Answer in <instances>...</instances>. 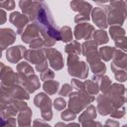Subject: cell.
I'll use <instances>...</instances> for the list:
<instances>
[{
    "label": "cell",
    "mask_w": 127,
    "mask_h": 127,
    "mask_svg": "<svg viewBox=\"0 0 127 127\" xmlns=\"http://www.w3.org/2000/svg\"><path fill=\"white\" fill-rule=\"evenodd\" d=\"M104 11L107 17V24L121 26L127 18V10L123 1H113L107 6H104Z\"/></svg>",
    "instance_id": "obj_1"
},
{
    "label": "cell",
    "mask_w": 127,
    "mask_h": 127,
    "mask_svg": "<svg viewBox=\"0 0 127 127\" xmlns=\"http://www.w3.org/2000/svg\"><path fill=\"white\" fill-rule=\"evenodd\" d=\"M68 96H69L68 107L70 110H72L75 113L81 112L84 108L87 107L89 103H91L95 99L94 96L89 95L85 90L71 92Z\"/></svg>",
    "instance_id": "obj_2"
},
{
    "label": "cell",
    "mask_w": 127,
    "mask_h": 127,
    "mask_svg": "<svg viewBox=\"0 0 127 127\" xmlns=\"http://www.w3.org/2000/svg\"><path fill=\"white\" fill-rule=\"evenodd\" d=\"M67 70L69 75L79 79H85L88 75V65L79 61L76 55L67 56Z\"/></svg>",
    "instance_id": "obj_3"
},
{
    "label": "cell",
    "mask_w": 127,
    "mask_h": 127,
    "mask_svg": "<svg viewBox=\"0 0 127 127\" xmlns=\"http://www.w3.org/2000/svg\"><path fill=\"white\" fill-rule=\"evenodd\" d=\"M34 103L37 107L41 109L42 118L46 121H50L53 118L52 113V100L51 98L44 92L38 93L34 98Z\"/></svg>",
    "instance_id": "obj_4"
},
{
    "label": "cell",
    "mask_w": 127,
    "mask_h": 127,
    "mask_svg": "<svg viewBox=\"0 0 127 127\" xmlns=\"http://www.w3.org/2000/svg\"><path fill=\"white\" fill-rule=\"evenodd\" d=\"M70 8L73 11L78 12V14L74 17V22L77 24L86 23L90 17L89 14L92 12V7L89 3L84 1H72L70 2Z\"/></svg>",
    "instance_id": "obj_5"
},
{
    "label": "cell",
    "mask_w": 127,
    "mask_h": 127,
    "mask_svg": "<svg viewBox=\"0 0 127 127\" xmlns=\"http://www.w3.org/2000/svg\"><path fill=\"white\" fill-rule=\"evenodd\" d=\"M45 55H46V59L49 62L50 65L56 69V70H60L64 67V60H63V56L62 54L54 49V48H48L45 49Z\"/></svg>",
    "instance_id": "obj_6"
},
{
    "label": "cell",
    "mask_w": 127,
    "mask_h": 127,
    "mask_svg": "<svg viewBox=\"0 0 127 127\" xmlns=\"http://www.w3.org/2000/svg\"><path fill=\"white\" fill-rule=\"evenodd\" d=\"M17 81L20 83L29 93H33L40 87L39 77L34 73L29 76H25L22 74L17 73Z\"/></svg>",
    "instance_id": "obj_7"
},
{
    "label": "cell",
    "mask_w": 127,
    "mask_h": 127,
    "mask_svg": "<svg viewBox=\"0 0 127 127\" xmlns=\"http://www.w3.org/2000/svg\"><path fill=\"white\" fill-rule=\"evenodd\" d=\"M97 101V111L101 115H108L111 114L117 107L113 103V101L110 99V97L106 94H101L96 97Z\"/></svg>",
    "instance_id": "obj_8"
},
{
    "label": "cell",
    "mask_w": 127,
    "mask_h": 127,
    "mask_svg": "<svg viewBox=\"0 0 127 127\" xmlns=\"http://www.w3.org/2000/svg\"><path fill=\"white\" fill-rule=\"evenodd\" d=\"M94 27L88 23L76 24L74 27V37L76 40H90L94 34Z\"/></svg>",
    "instance_id": "obj_9"
},
{
    "label": "cell",
    "mask_w": 127,
    "mask_h": 127,
    "mask_svg": "<svg viewBox=\"0 0 127 127\" xmlns=\"http://www.w3.org/2000/svg\"><path fill=\"white\" fill-rule=\"evenodd\" d=\"M40 37H42L40 27L33 22L32 24H29L24 30V34H22V41L30 45L33 41H35Z\"/></svg>",
    "instance_id": "obj_10"
},
{
    "label": "cell",
    "mask_w": 127,
    "mask_h": 127,
    "mask_svg": "<svg viewBox=\"0 0 127 127\" xmlns=\"http://www.w3.org/2000/svg\"><path fill=\"white\" fill-rule=\"evenodd\" d=\"M9 20L17 28V34H22V32H24V30L28 26L27 24L29 22V18L25 14H21L19 12L11 13Z\"/></svg>",
    "instance_id": "obj_11"
},
{
    "label": "cell",
    "mask_w": 127,
    "mask_h": 127,
    "mask_svg": "<svg viewBox=\"0 0 127 127\" xmlns=\"http://www.w3.org/2000/svg\"><path fill=\"white\" fill-rule=\"evenodd\" d=\"M24 58H25L29 63L35 64L36 65L47 62L46 55H45V51H43V50H41V49H38V50H32V49L27 50Z\"/></svg>",
    "instance_id": "obj_12"
},
{
    "label": "cell",
    "mask_w": 127,
    "mask_h": 127,
    "mask_svg": "<svg viewBox=\"0 0 127 127\" xmlns=\"http://www.w3.org/2000/svg\"><path fill=\"white\" fill-rule=\"evenodd\" d=\"M91 16H92L93 23L98 28L105 29L108 26L106 13L103 10V8H101V7H95V8H93L92 9V12H91Z\"/></svg>",
    "instance_id": "obj_13"
},
{
    "label": "cell",
    "mask_w": 127,
    "mask_h": 127,
    "mask_svg": "<svg viewBox=\"0 0 127 127\" xmlns=\"http://www.w3.org/2000/svg\"><path fill=\"white\" fill-rule=\"evenodd\" d=\"M26 48L21 46V45H18L16 47H11L8 49L7 53H6V58L7 60L12 63V64H16L17 62H19L22 58L25 57V54H26Z\"/></svg>",
    "instance_id": "obj_14"
},
{
    "label": "cell",
    "mask_w": 127,
    "mask_h": 127,
    "mask_svg": "<svg viewBox=\"0 0 127 127\" xmlns=\"http://www.w3.org/2000/svg\"><path fill=\"white\" fill-rule=\"evenodd\" d=\"M2 70H1V79H2V85L7 84V88L11 87L16 84L17 82V74L12 70V68L5 66L6 71L4 70V67L1 65Z\"/></svg>",
    "instance_id": "obj_15"
},
{
    "label": "cell",
    "mask_w": 127,
    "mask_h": 127,
    "mask_svg": "<svg viewBox=\"0 0 127 127\" xmlns=\"http://www.w3.org/2000/svg\"><path fill=\"white\" fill-rule=\"evenodd\" d=\"M0 35H1V47H2V50H5L7 46H10L11 44H13L15 42L16 33L12 29H9V28L1 29Z\"/></svg>",
    "instance_id": "obj_16"
},
{
    "label": "cell",
    "mask_w": 127,
    "mask_h": 127,
    "mask_svg": "<svg viewBox=\"0 0 127 127\" xmlns=\"http://www.w3.org/2000/svg\"><path fill=\"white\" fill-rule=\"evenodd\" d=\"M32 110L27 106L21 110L18 115V126L19 127H31V118H32Z\"/></svg>",
    "instance_id": "obj_17"
},
{
    "label": "cell",
    "mask_w": 127,
    "mask_h": 127,
    "mask_svg": "<svg viewBox=\"0 0 127 127\" xmlns=\"http://www.w3.org/2000/svg\"><path fill=\"white\" fill-rule=\"evenodd\" d=\"M92 79H93L94 81H96V83H97L99 89L101 90L102 94H107V93H108V91H109V89L111 88V85H112L111 80L109 79L108 76H106V75L93 76Z\"/></svg>",
    "instance_id": "obj_18"
},
{
    "label": "cell",
    "mask_w": 127,
    "mask_h": 127,
    "mask_svg": "<svg viewBox=\"0 0 127 127\" xmlns=\"http://www.w3.org/2000/svg\"><path fill=\"white\" fill-rule=\"evenodd\" d=\"M96 111L97 109H95V107L93 105H89L85 108V110L79 115V122L82 124L84 122H87V121H91L93 119H95L96 117Z\"/></svg>",
    "instance_id": "obj_19"
},
{
    "label": "cell",
    "mask_w": 127,
    "mask_h": 127,
    "mask_svg": "<svg viewBox=\"0 0 127 127\" xmlns=\"http://www.w3.org/2000/svg\"><path fill=\"white\" fill-rule=\"evenodd\" d=\"M109 35L115 42L125 37V30L119 25H113L109 28Z\"/></svg>",
    "instance_id": "obj_20"
},
{
    "label": "cell",
    "mask_w": 127,
    "mask_h": 127,
    "mask_svg": "<svg viewBox=\"0 0 127 127\" xmlns=\"http://www.w3.org/2000/svg\"><path fill=\"white\" fill-rule=\"evenodd\" d=\"M59 86H60L59 81L54 80V79L47 80V81H45L44 84H43L44 90H45L48 94H50V95H53V94H55L56 92H58Z\"/></svg>",
    "instance_id": "obj_21"
},
{
    "label": "cell",
    "mask_w": 127,
    "mask_h": 127,
    "mask_svg": "<svg viewBox=\"0 0 127 127\" xmlns=\"http://www.w3.org/2000/svg\"><path fill=\"white\" fill-rule=\"evenodd\" d=\"M97 46H98V45H97L93 40L85 41V42L81 45V47H82V48H81V54L86 57L88 54L97 51Z\"/></svg>",
    "instance_id": "obj_22"
},
{
    "label": "cell",
    "mask_w": 127,
    "mask_h": 127,
    "mask_svg": "<svg viewBox=\"0 0 127 127\" xmlns=\"http://www.w3.org/2000/svg\"><path fill=\"white\" fill-rule=\"evenodd\" d=\"M17 69H18L19 74H22V75H25V76H29V75L34 74V68L27 62H21L18 64Z\"/></svg>",
    "instance_id": "obj_23"
},
{
    "label": "cell",
    "mask_w": 127,
    "mask_h": 127,
    "mask_svg": "<svg viewBox=\"0 0 127 127\" xmlns=\"http://www.w3.org/2000/svg\"><path fill=\"white\" fill-rule=\"evenodd\" d=\"M93 41L97 45H104L109 41L108 35L104 30H97L93 34Z\"/></svg>",
    "instance_id": "obj_24"
},
{
    "label": "cell",
    "mask_w": 127,
    "mask_h": 127,
    "mask_svg": "<svg viewBox=\"0 0 127 127\" xmlns=\"http://www.w3.org/2000/svg\"><path fill=\"white\" fill-rule=\"evenodd\" d=\"M115 50H116L115 48H111V47H102L99 49V56L103 61L108 62L111 59H113Z\"/></svg>",
    "instance_id": "obj_25"
},
{
    "label": "cell",
    "mask_w": 127,
    "mask_h": 127,
    "mask_svg": "<svg viewBox=\"0 0 127 127\" xmlns=\"http://www.w3.org/2000/svg\"><path fill=\"white\" fill-rule=\"evenodd\" d=\"M84 90L89 94V95H97L98 91H99V87L97 85V83L94 80H89L86 79L84 81Z\"/></svg>",
    "instance_id": "obj_26"
},
{
    "label": "cell",
    "mask_w": 127,
    "mask_h": 127,
    "mask_svg": "<svg viewBox=\"0 0 127 127\" xmlns=\"http://www.w3.org/2000/svg\"><path fill=\"white\" fill-rule=\"evenodd\" d=\"M80 44L76 41H72L70 44H67L65 46V53L68 55H76L78 56L79 54H81V48H80Z\"/></svg>",
    "instance_id": "obj_27"
},
{
    "label": "cell",
    "mask_w": 127,
    "mask_h": 127,
    "mask_svg": "<svg viewBox=\"0 0 127 127\" xmlns=\"http://www.w3.org/2000/svg\"><path fill=\"white\" fill-rule=\"evenodd\" d=\"M111 70L113 71L114 76H115V78H116L117 81L124 82L127 79V71L126 70H124L122 68H118V67H116L112 64H111Z\"/></svg>",
    "instance_id": "obj_28"
},
{
    "label": "cell",
    "mask_w": 127,
    "mask_h": 127,
    "mask_svg": "<svg viewBox=\"0 0 127 127\" xmlns=\"http://www.w3.org/2000/svg\"><path fill=\"white\" fill-rule=\"evenodd\" d=\"M60 37H61V41L67 43L70 42L72 40V33H71V29L67 26H64L63 28L60 29Z\"/></svg>",
    "instance_id": "obj_29"
},
{
    "label": "cell",
    "mask_w": 127,
    "mask_h": 127,
    "mask_svg": "<svg viewBox=\"0 0 127 127\" xmlns=\"http://www.w3.org/2000/svg\"><path fill=\"white\" fill-rule=\"evenodd\" d=\"M61 117H62V119H63L64 121H70V120L72 121L73 119H75V117H76V113L73 112L72 110H70V109L68 108V109L64 110V112H62Z\"/></svg>",
    "instance_id": "obj_30"
},
{
    "label": "cell",
    "mask_w": 127,
    "mask_h": 127,
    "mask_svg": "<svg viewBox=\"0 0 127 127\" xmlns=\"http://www.w3.org/2000/svg\"><path fill=\"white\" fill-rule=\"evenodd\" d=\"M70 85H71L72 88H74L76 91H83V90H84V82L80 81L79 79H76V78L71 79Z\"/></svg>",
    "instance_id": "obj_31"
},
{
    "label": "cell",
    "mask_w": 127,
    "mask_h": 127,
    "mask_svg": "<svg viewBox=\"0 0 127 127\" xmlns=\"http://www.w3.org/2000/svg\"><path fill=\"white\" fill-rule=\"evenodd\" d=\"M65 106H66V102L63 97H58L54 100V107L57 110H63L64 108H65Z\"/></svg>",
    "instance_id": "obj_32"
},
{
    "label": "cell",
    "mask_w": 127,
    "mask_h": 127,
    "mask_svg": "<svg viewBox=\"0 0 127 127\" xmlns=\"http://www.w3.org/2000/svg\"><path fill=\"white\" fill-rule=\"evenodd\" d=\"M71 90H72V86L70 84H68V83H64L62 86V88L59 91V93H60L61 96H67V95H69L71 93Z\"/></svg>",
    "instance_id": "obj_33"
},
{
    "label": "cell",
    "mask_w": 127,
    "mask_h": 127,
    "mask_svg": "<svg viewBox=\"0 0 127 127\" xmlns=\"http://www.w3.org/2000/svg\"><path fill=\"white\" fill-rule=\"evenodd\" d=\"M54 76H55L54 71H53L52 69H49V68H48L47 70L43 71V72L41 73V75H40L41 79L44 80V81H47V79H48V80H51V79L54 78Z\"/></svg>",
    "instance_id": "obj_34"
},
{
    "label": "cell",
    "mask_w": 127,
    "mask_h": 127,
    "mask_svg": "<svg viewBox=\"0 0 127 127\" xmlns=\"http://www.w3.org/2000/svg\"><path fill=\"white\" fill-rule=\"evenodd\" d=\"M115 46L119 48V50L125 51L127 53V37H123L122 39L115 42Z\"/></svg>",
    "instance_id": "obj_35"
},
{
    "label": "cell",
    "mask_w": 127,
    "mask_h": 127,
    "mask_svg": "<svg viewBox=\"0 0 127 127\" xmlns=\"http://www.w3.org/2000/svg\"><path fill=\"white\" fill-rule=\"evenodd\" d=\"M2 127H16V120L13 117L2 118Z\"/></svg>",
    "instance_id": "obj_36"
},
{
    "label": "cell",
    "mask_w": 127,
    "mask_h": 127,
    "mask_svg": "<svg viewBox=\"0 0 127 127\" xmlns=\"http://www.w3.org/2000/svg\"><path fill=\"white\" fill-rule=\"evenodd\" d=\"M124 115H125V108H124L123 106L120 107V108L115 109V110L110 114V116L113 117V118H121V117H123Z\"/></svg>",
    "instance_id": "obj_37"
},
{
    "label": "cell",
    "mask_w": 127,
    "mask_h": 127,
    "mask_svg": "<svg viewBox=\"0 0 127 127\" xmlns=\"http://www.w3.org/2000/svg\"><path fill=\"white\" fill-rule=\"evenodd\" d=\"M0 6L2 8H5L6 10H13L15 8V2L14 1H3L0 3Z\"/></svg>",
    "instance_id": "obj_38"
},
{
    "label": "cell",
    "mask_w": 127,
    "mask_h": 127,
    "mask_svg": "<svg viewBox=\"0 0 127 127\" xmlns=\"http://www.w3.org/2000/svg\"><path fill=\"white\" fill-rule=\"evenodd\" d=\"M104 127H119V122L114 120V119H108L105 121Z\"/></svg>",
    "instance_id": "obj_39"
},
{
    "label": "cell",
    "mask_w": 127,
    "mask_h": 127,
    "mask_svg": "<svg viewBox=\"0 0 127 127\" xmlns=\"http://www.w3.org/2000/svg\"><path fill=\"white\" fill-rule=\"evenodd\" d=\"M33 127H51V126L48 125L45 121H43L41 119H36L33 122Z\"/></svg>",
    "instance_id": "obj_40"
},
{
    "label": "cell",
    "mask_w": 127,
    "mask_h": 127,
    "mask_svg": "<svg viewBox=\"0 0 127 127\" xmlns=\"http://www.w3.org/2000/svg\"><path fill=\"white\" fill-rule=\"evenodd\" d=\"M1 17H2V20H1V24H3L4 22H5V20H6V14H5V11L3 10V9H1Z\"/></svg>",
    "instance_id": "obj_41"
},
{
    "label": "cell",
    "mask_w": 127,
    "mask_h": 127,
    "mask_svg": "<svg viewBox=\"0 0 127 127\" xmlns=\"http://www.w3.org/2000/svg\"><path fill=\"white\" fill-rule=\"evenodd\" d=\"M65 127H79V124H77V123H70V124H65Z\"/></svg>",
    "instance_id": "obj_42"
},
{
    "label": "cell",
    "mask_w": 127,
    "mask_h": 127,
    "mask_svg": "<svg viewBox=\"0 0 127 127\" xmlns=\"http://www.w3.org/2000/svg\"><path fill=\"white\" fill-rule=\"evenodd\" d=\"M56 127H65V124L63 123V122H59L56 124Z\"/></svg>",
    "instance_id": "obj_43"
},
{
    "label": "cell",
    "mask_w": 127,
    "mask_h": 127,
    "mask_svg": "<svg viewBox=\"0 0 127 127\" xmlns=\"http://www.w3.org/2000/svg\"><path fill=\"white\" fill-rule=\"evenodd\" d=\"M124 4H125V8H126V10H127V2H124Z\"/></svg>",
    "instance_id": "obj_44"
},
{
    "label": "cell",
    "mask_w": 127,
    "mask_h": 127,
    "mask_svg": "<svg viewBox=\"0 0 127 127\" xmlns=\"http://www.w3.org/2000/svg\"><path fill=\"white\" fill-rule=\"evenodd\" d=\"M122 127H127V124H125V125H123Z\"/></svg>",
    "instance_id": "obj_45"
}]
</instances>
